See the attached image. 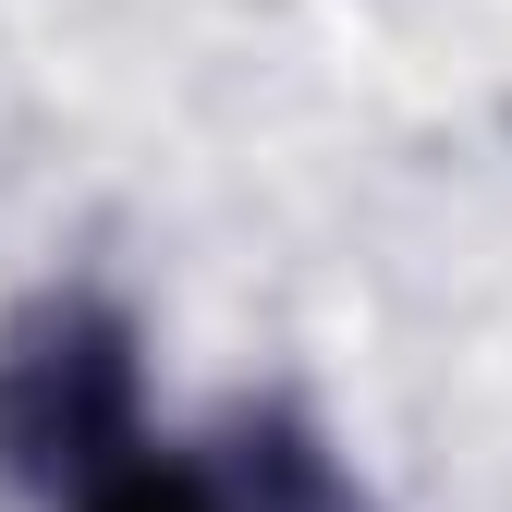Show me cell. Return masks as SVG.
I'll list each match as a JSON object with an SVG mask.
<instances>
[{"label":"cell","mask_w":512,"mask_h":512,"mask_svg":"<svg viewBox=\"0 0 512 512\" xmlns=\"http://www.w3.org/2000/svg\"><path fill=\"white\" fill-rule=\"evenodd\" d=\"M135 452V317L49 293L0 330V464L25 488H86Z\"/></svg>","instance_id":"cell-1"},{"label":"cell","mask_w":512,"mask_h":512,"mask_svg":"<svg viewBox=\"0 0 512 512\" xmlns=\"http://www.w3.org/2000/svg\"><path fill=\"white\" fill-rule=\"evenodd\" d=\"M220 488H232V512H366V488L317 452L293 415H256V427H244V464H232Z\"/></svg>","instance_id":"cell-2"},{"label":"cell","mask_w":512,"mask_h":512,"mask_svg":"<svg viewBox=\"0 0 512 512\" xmlns=\"http://www.w3.org/2000/svg\"><path fill=\"white\" fill-rule=\"evenodd\" d=\"M74 512H232V488H220V464H196V452H122L110 476H86L74 488Z\"/></svg>","instance_id":"cell-3"}]
</instances>
